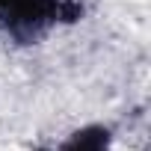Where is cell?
Here are the masks:
<instances>
[{
	"label": "cell",
	"instance_id": "obj_1",
	"mask_svg": "<svg viewBox=\"0 0 151 151\" xmlns=\"http://www.w3.org/2000/svg\"><path fill=\"white\" fill-rule=\"evenodd\" d=\"M107 148H110L107 130H101V127H86V130H80V133H74L71 142H68L62 151H107Z\"/></svg>",
	"mask_w": 151,
	"mask_h": 151
}]
</instances>
